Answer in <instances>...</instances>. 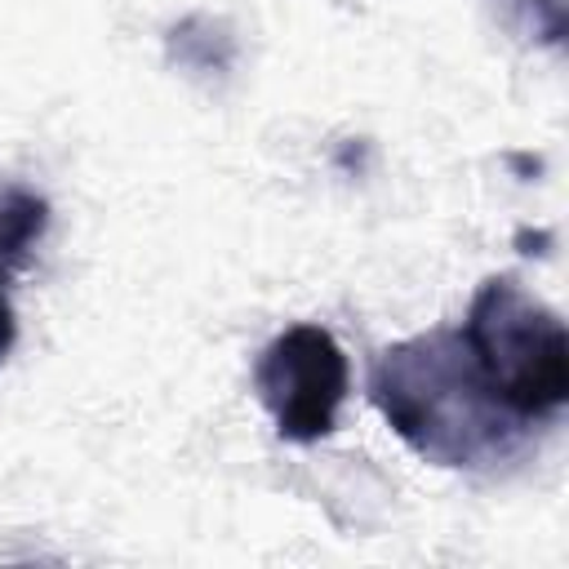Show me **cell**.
I'll use <instances>...</instances> for the list:
<instances>
[{
    "mask_svg": "<svg viewBox=\"0 0 569 569\" xmlns=\"http://www.w3.org/2000/svg\"><path fill=\"white\" fill-rule=\"evenodd\" d=\"M369 400L436 467H493L529 436V422L498 405L458 329H427L382 347L369 365Z\"/></svg>",
    "mask_w": 569,
    "mask_h": 569,
    "instance_id": "obj_1",
    "label": "cell"
},
{
    "mask_svg": "<svg viewBox=\"0 0 569 569\" xmlns=\"http://www.w3.org/2000/svg\"><path fill=\"white\" fill-rule=\"evenodd\" d=\"M462 342L507 413L542 422L569 400V338L560 311L533 298L516 276H489L467 307Z\"/></svg>",
    "mask_w": 569,
    "mask_h": 569,
    "instance_id": "obj_2",
    "label": "cell"
},
{
    "mask_svg": "<svg viewBox=\"0 0 569 569\" xmlns=\"http://www.w3.org/2000/svg\"><path fill=\"white\" fill-rule=\"evenodd\" d=\"M347 387H351L347 351L320 325H289L262 347L253 365V391L276 418L280 440L293 445L325 440L338 427Z\"/></svg>",
    "mask_w": 569,
    "mask_h": 569,
    "instance_id": "obj_3",
    "label": "cell"
},
{
    "mask_svg": "<svg viewBox=\"0 0 569 569\" xmlns=\"http://www.w3.org/2000/svg\"><path fill=\"white\" fill-rule=\"evenodd\" d=\"M493 22L525 44L560 49L569 36V0H485Z\"/></svg>",
    "mask_w": 569,
    "mask_h": 569,
    "instance_id": "obj_4",
    "label": "cell"
},
{
    "mask_svg": "<svg viewBox=\"0 0 569 569\" xmlns=\"http://www.w3.org/2000/svg\"><path fill=\"white\" fill-rule=\"evenodd\" d=\"M164 44H169V62H178L187 71H227L236 58V40L227 36V27L204 13L182 18Z\"/></svg>",
    "mask_w": 569,
    "mask_h": 569,
    "instance_id": "obj_5",
    "label": "cell"
},
{
    "mask_svg": "<svg viewBox=\"0 0 569 569\" xmlns=\"http://www.w3.org/2000/svg\"><path fill=\"white\" fill-rule=\"evenodd\" d=\"M49 227V204L22 187L0 191V267H18Z\"/></svg>",
    "mask_w": 569,
    "mask_h": 569,
    "instance_id": "obj_6",
    "label": "cell"
},
{
    "mask_svg": "<svg viewBox=\"0 0 569 569\" xmlns=\"http://www.w3.org/2000/svg\"><path fill=\"white\" fill-rule=\"evenodd\" d=\"M4 276V271H0ZM13 333H18V325H13V307H9V298H4V289H0V360L9 356V347H13Z\"/></svg>",
    "mask_w": 569,
    "mask_h": 569,
    "instance_id": "obj_7",
    "label": "cell"
}]
</instances>
